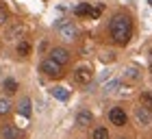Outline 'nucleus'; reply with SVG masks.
Here are the masks:
<instances>
[{
    "mask_svg": "<svg viewBox=\"0 0 152 139\" xmlns=\"http://www.w3.org/2000/svg\"><path fill=\"white\" fill-rule=\"evenodd\" d=\"M109 33H111V39L120 46H126L130 35H133V24H130L128 15H115L109 24Z\"/></svg>",
    "mask_w": 152,
    "mask_h": 139,
    "instance_id": "1",
    "label": "nucleus"
},
{
    "mask_svg": "<svg viewBox=\"0 0 152 139\" xmlns=\"http://www.w3.org/2000/svg\"><path fill=\"white\" fill-rule=\"evenodd\" d=\"M41 72H44L46 76H50V78H59V76L63 74V65L48 57L46 61H41Z\"/></svg>",
    "mask_w": 152,
    "mask_h": 139,
    "instance_id": "2",
    "label": "nucleus"
},
{
    "mask_svg": "<svg viewBox=\"0 0 152 139\" xmlns=\"http://www.w3.org/2000/svg\"><path fill=\"white\" fill-rule=\"evenodd\" d=\"M109 120H111V124H115V126H124V124L128 122V117H126V113H124V109L113 107L111 111H109Z\"/></svg>",
    "mask_w": 152,
    "mask_h": 139,
    "instance_id": "3",
    "label": "nucleus"
},
{
    "mask_svg": "<svg viewBox=\"0 0 152 139\" xmlns=\"http://www.w3.org/2000/svg\"><path fill=\"white\" fill-rule=\"evenodd\" d=\"M50 59H54V61H57V63H61V65H65L67 61H70V52H67L65 48H52Z\"/></svg>",
    "mask_w": 152,
    "mask_h": 139,
    "instance_id": "4",
    "label": "nucleus"
},
{
    "mask_svg": "<svg viewBox=\"0 0 152 139\" xmlns=\"http://www.w3.org/2000/svg\"><path fill=\"white\" fill-rule=\"evenodd\" d=\"M135 117H137V122L141 124V126H150V122H152V113L146 109V107H139L135 111Z\"/></svg>",
    "mask_w": 152,
    "mask_h": 139,
    "instance_id": "5",
    "label": "nucleus"
},
{
    "mask_svg": "<svg viewBox=\"0 0 152 139\" xmlns=\"http://www.w3.org/2000/svg\"><path fill=\"white\" fill-rule=\"evenodd\" d=\"M74 78H76V83H80V85H87V83L91 80V70L89 67H78L74 72Z\"/></svg>",
    "mask_w": 152,
    "mask_h": 139,
    "instance_id": "6",
    "label": "nucleus"
},
{
    "mask_svg": "<svg viewBox=\"0 0 152 139\" xmlns=\"http://www.w3.org/2000/svg\"><path fill=\"white\" fill-rule=\"evenodd\" d=\"M0 135H2V139H22V133L11 126V124H7V126H2V130H0Z\"/></svg>",
    "mask_w": 152,
    "mask_h": 139,
    "instance_id": "7",
    "label": "nucleus"
},
{
    "mask_svg": "<svg viewBox=\"0 0 152 139\" xmlns=\"http://www.w3.org/2000/svg\"><path fill=\"white\" fill-rule=\"evenodd\" d=\"M76 26L74 24H63L61 26V37L63 39H67V41H72V39H76Z\"/></svg>",
    "mask_w": 152,
    "mask_h": 139,
    "instance_id": "8",
    "label": "nucleus"
},
{
    "mask_svg": "<svg viewBox=\"0 0 152 139\" xmlns=\"http://www.w3.org/2000/svg\"><path fill=\"white\" fill-rule=\"evenodd\" d=\"M91 122H94V115L89 111H78V115H76V124L78 126H89Z\"/></svg>",
    "mask_w": 152,
    "mask_h": 139,
    "instance_id": "9",
    "label": "nucleus"
},
{
    "mask_svg": "<svg viewBox=\"0 0 152 139\" xmlns=\"http://www.w3.org/2000/svg\"><path fill=\"white\" fill-rule=\"evenodd\" d=\"M91 9H94V7H89L87 2H80V4L74 9V13H76L78 18H91Z\"/></svg>",
    "mask_w": 152,
    "mask_h": 139,
    "instance_id": "10",
    "label": "nucleus"
},
{
    "mask_svg": "<svg viewBox=\"0 0 152 139\" xmlns=\"http://www.w3.org/2000/svg\"><path fill=\"white\" fill-rule=\"evenodd\" d=\"M52 96L59 98V100H67L70 98V91H67L65 87H52Z\"/></svg>",
    "mask_w": 152,
    "mask_h": 139,
    "instance_id": "11",
    "label": "nucleus"
},
{
    "mask_svg": "<svg viewBox=\"0 0 152 139\" xmlns=\"http://www.w3.org/2000/svg\"><path fill=\"white\" fill-rule=\"evenodd\" d=\"M2 87H4V91H7V94H15V91H18V80L7 78V80L2 83Z\"/></svg>",
    "mask_w": 152,
    "mask_h": 139,
    "instance_id": "12",
    "label": "nucleus"
},
{
    "mask_svg": "<svg viewBox=\"0 0 152 139\" xmlns=\"http://www.w3.org/2000/svg\"><path fill=\"white\" fill-rule=\"evenodd\" d=\"M18 54H20V57H28V54H31V44H28V41H20V44H18Z\"/></svg>",
    "mask_w": 152,
    "mask_h": 139,
    "instance_id": "13",
    "label": "nucleus"
},
{
    "mask_svg": "<svg viewBox=\"0 0 152 139\" xmlns=\"http://www.w3.org/2000/svg\"><path fill=\"white\" fill-rule=\"evenodd\" d=\"M20 113H22L24 117H31V100L24 98L22 102H20Z\"/></svg>",
    "mask_w": 152,
    "mask_h": 139,
    "instance_id": "14",
    "label": "nucleus"
},
{
    "mask_svg": "<svg viewBox=\"0 0 152 139\" xmlns=\"http://www.w3.org/2000/svg\"><path fill=\"white\" fill-rule=\"evenodd\" d=\"M141 104L152 113V91H143L141 94Z\"/></svg>",
    "mask_w": 152,
    "mask_h": 139,
    "instance_id": "15",
    "label": "nucleus"
},
{
    "mask_svg": "<svg viewBox=\"0 0 152 139\" xmlns=\"http://www.w3.org/2000/svg\"><path fill=\"white\" fill-rule=\"evenodd\" d=\"M94 139H109V130L104 128V126H98L94 130V135H91Z\"/></svg>",
    "mask_w": 152,
    "mask_h": 139,
    "instance_id": "16",
    "label": "nucleus"
},
{
    "mask_svg": "<svg viewBox=\"0 0 152 139\" xmlns=\"http://www.w3.org/2000/svg\"><path fill=\"white\" fill-rule=\"evenodd\" d=\"M9 111H11V102L7 100V98H0V117L7 115Z\"/></svg>",
    "mask_w": 152,
    "mask_h": 139,
    "instance_id": "17",
    "label": "nucleus"
},
{
    "mask_svg": "<svg viewBox=\"0 0 152 139\" xmlns=\"http://www.w3.org/2000/svg\"><path fill=\"white\" fill-rule=\"evenodd\" d=\"M100 15H102V4H98V7L91 9V20H98Z\"/></svg>",
    "mask_w": 152,
    "mask_h": 139,
    "instance_id": "18",
    "label": "nucleus"
},
{
    "mask_svg": "<svg viewBox=\"0 0 152 139\" xmlns=\"http://www.w3.org/2000/svg\"><path fill=\"white\" fill-rule=\"evenodd\" d=\"M26 29H24V26H15V29H11L9 31V37H15V35H22Z\"/></svg>",
    "mask_w": 152,
    "mask_h": 139,
    "instance_id": "19",
    "label": "nucleus"
},
{
    "mask_svg": "<svg viewBox=\"0 0 152 139\" xmlns=\"http://www.w3.org/2000/svg\"><path fill=\"white\" fill-rule=\"evenodd\" d=\"M126 76H128V78H137L139 74H137V70H135V67H128V70H126Z\"/></svg>",
    "mask_w": 152,
    "mask_h": 139,
    "instance_id": "20",
    "label": "nucleus"
},
{
    "mask_svg": "<svg viewBox=\"0 0 152 139\" xmlns=\"http://www.w3.org/2000/svg\"><path fill=\"white\" fill-rule=\"evenodd\" d=\"M7 22V9H0V24Z\"/></svg>",
    "mask_w": 152,
    "mask_h": 139,
    "instance_id": "21",
    "label": "nucleus"
},
{
    "mask_svg": "<svg viewBox=\"0 0 152 139\" xmlns=\"http://www.w3.org/2000/svg\"><path fill=\"white\" fill-rule=\"evenodd\" d=\"M150 70H152V61H150Z\"/></svg>",
    "mask_w": 152,
    "mask_h": 139,
    "instance_id": "22",
    "label": "nucleus"
}]
</instances>
